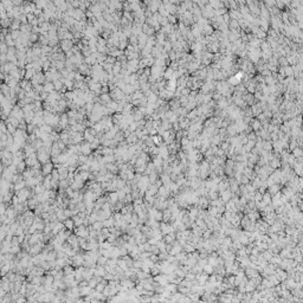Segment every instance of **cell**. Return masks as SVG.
I'll use <instances>...</instances> for the list:
<instances>
[{
  "mask_svg": "<svg viewBox=\"0 0 303 303\" xmlns=\"http://www.w3.org/2000/svg\"><path fill=\"white\" fill-rule=\"evenodd\" d=\"M221 202H224V204H226L227 202H230L231 199H232V192L227 188V190H225V191H223V192H220V198H219Z\"/></svg>",
  "mask_w": 303,
  "mask_h": 303,
  "instance_id": "1",
  "label": "cell"
},
{
  "mask_svg": "<svg viewBox=\"0 0 303 303\" xmlns=\"http://www.w3.org/2000/svg\"><path fill=\"white\" fill-rule=\"evenodd\" d=\"M159 148V155L164 159V160H167L168 158H169V153H168V149H167V146L165 145V143H162L160 147H158Z\"/></svg>",
  "mask_w": 303,
  "mask_h": 303,
  "instance_id": "2",
  "label": "cell"
},
{
  "mask_svg": "<svg viewBox=\"0 0 303 303\" xmlns=\"http://www.w3.org/2000/svg\"><path fill=\"white\" fill-rule=\"evenodd\" d=\"M242 100L246 103V105H248V107H249V105L251 107L252 104H255V103L257 102L256 100H255V97H253V95H252V94H248V93H246V94H244V95L242 96Z\"/></svg>",
  "mask_w": 303,
  "mask_h": 303,
  "instance_id": "3",
  "label": "cell"
},
{
  "mask_svg": "<svg viewBox=\"0 0 303 303\" xmlns=\"http://www.w3.org/2000/svg\"><path fill=\"white\" fill-rule=\"evenodd\" d=\"M250 127H251V129H252V131H259L261 130V122L256 118V117H253V118H251V122H250V124H249Z\"/></svg>",
  "mask_w": 303,
  "mask_h": 303,
  "instance_id": "4",
  "label": "cell"
},
{
  "mask_svg": "<svg viewBox=\"0 0 303 303\" xmlns=\"http://www.w3.org/2000/svg\"><path fill=\"white\" fill-rule=\"evenodd\" d=\"M269 188V194L271 196V197H274L276 193H278V192H281V185H278V184H274V185H271L270 187H268Z\"/></svg>",
  "mask_w": 303,
  "mask_h": 303,
  "instance_id": "5",
  "label": "cell"
},
{
  "mask_svg": "<svg viewBox=\"0 0 303 303\" xmlns=\"http://www.w3.org/2000/svg\"><path fill=\"white\" fill-rule=\"evenodd\" d=\"M213 32H214V28L211 26V24H206V25L202 26V34L204 36H211V34H213Z\"/></svg>",
  "mask_w": 303,
  "mask_h": 303,
  "instance_id": "6",
  "label": "cell"
},
{
  "mask_svg": "<svg viewBox=\"0 0 303 303\" xmlns=\"http://www.w3.org/2000/svg\"><path fill=\"white\" fill-rule=\"evenodd\" d=\"M263 150L265 152H272V143L271 141H263Z\"/></svg>",
  "mask_w": 303,
  "mask_h": 303,
  "instance_id": "7",
  "label": "cell"
},
{
  "mask_svg": "<svg viewBox=\"0 0 303 303\" xmlns=\"http://www.w3.org/2000/svg\"><path fill=\"white\" fill-rule=\"evenodd\" d=\"M145 97V95H143V93L141 91V90H136L134 94H133V100L134 101H139V100H142Z\"/></svg>",
  "mask_w": 303,
  "mask_h": 303,
  "instance_id": "8",
  "label": "cell"
},
{
  "mask_svg": "<svg viewBox=\"0 0 303 303\" xmlns=\"http://www.w3.org/2000/svg\"><path fill=\"white\" fill-rule=\"evenodd\" d=\"M291 152H293V153H291V155H293L295 159L302 158V154H303L302 148H299V147H297V148H295V149H294V150H291Z\"/></svg>",
  "mask_w": 303,
  "mask_h": 303,
  "instance_id": "9",
  "label": "cell"
},
{
  "mask_svg": "<svg viewBox=\"0 0 303 303\" xmlns=\"http://www.w3.org/2000/svg\"><path fill=\"white\" fill-rule=\"evenodd\" d=\"M167 20H168V24H171V25H177V24H178V17H177V15L169 14V15L167 17Z\"/></svg>",
  "mask_w": 303,
  "mask_h": 303,
  "instance_id": "10",
  "label": "cell"
},
{
  "mask_svg": "<svg viewBox=\"0 0 303 303\" xmlns=\"http://www.w3.org/2000/svg\"><path fill=\"white\" fill-rule=\"evenodd\" d=\"M219 148L224 152H227V149L230 148V142L229 141H223L220 145H219Z\"/></svg>",
  "mask_w": 303,
  "mask_h": 303,
  "instance_id": "11",
  "label": "cell"
},
{
  "mask_svg": "<svg viewBox=\"0 0 303 303\" xmlns=\"http://www.w3.org/2000/svg\"><path fill=\"white\" fill-rule=\"evenodd\" d=\"M172 51V44L169 43V42H165V44H164V52H166V53H169Z\"/></svg>",
  "mask_w": 303,
  "mask_h": 303,
  "instance_id": "12",
  "label": "cell"
}]
</instances>
